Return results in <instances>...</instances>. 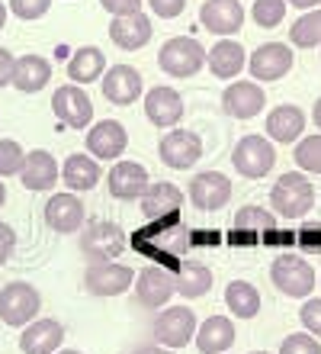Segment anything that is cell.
Listing matches in <instances>:
<instances>
[{"label":"cell","mask_w":321,"mask_h":354,"mask_svg":"<svg viewBox=\"0 0 321 354\" xmlns=\"http://www.w3.org/2000/svg\"><path fill=\"white\" fill-rule=\"evenodd\" d=\"M128 245L135 248L138 254H145L151 261H157V268H171L174 274L184 261V254L193 248V232L180 223V213L177 216H164V219H151L148 225L135 229Z\"/></svg>","instance_id":"6da1fadb"},{"label":"cell","mask_w":321,"mask_h":354,"mask_svg":"<svg viewBox=\"0 0 321 354\" xmlns=\"http://www.w3.org/2000/svg\"><path fill=\"white\" fill-rule=\"evenodd\" d=\"M270 203L283 219H302L315 206V187L312 180L299 171H286L276 177L273 190H270Z\"/></svg>","instance_id":"7a4b0ae2"},{"label":"cell","mask_w":321,"mask_h":354,"mask_svg":"<svg viewBox=\"0 0 321 354\" xmlns=\"http://www.w3.org/2000/svg\"><path fill=\"white\" fill-rule=\"evenodd\" d=\"M157 68L171 77H193L206 68V48L200 39L174 36L157 48Z\"/></svg>","instance_id":"3957f363"},{"label":"cell","mask_w":321,"mask_h":354,"mask_svg":"<svg viewBox=\"0 0 321 354\" xmlns=\"http://www.w3.org/2000/svg\"><path fill=\"white\" fill-rule=\"evenodd\" d=\"M270 280H273V287L283 297H293V299H305L315 290V283H318L312 264L305 261L302 254H293V252L276 258L273 268H270Z\"/></svg>","instance_id":"277c9868"},{"label":"cell","mask_w":321,"mask_h":354,"mask_svg":"<svg viewBox=\"0 0 321 354\" xmlns=\"http://www.w3.org/2000/svg\"><path fill=\"white\" fill-rule=\"evenodd\" d=\"M196 335V313L190 306H164L151 322V338L161 348H186Z\"/></svg>","instance_id":"5b68a950"},{"label":"cell","mask_w":321,"mask_h":354,"mask_svg":"<svg viewBox=\"0 0 321 354\" xmlns=\"http://www.w3.org/2000/svg\"><path fill=\"white\" fill-rule=\"evenodd\" d=\"M39 309H42V297L26 280H13V283L0 290V319H3V326L26 328L39 316Z\"/></svg>","instance_id":"8992f818"},{"label":"cell","mask_w":321,"mask_h":354,"mask_svg":"<svg viewBox=\"0 0 321 354\" xmlns=\"http://www.w3.org/2000/svg\"><path fill=\"white\" fill-rule=\"evenodd\" d=\"M231 165H235V171H238L241 177L260 180V177H266L276 165L273 142L266 139V136H244V139L235 145V151H231Z\"/></svg>","instance_id":"52a82bcc"},{"label":"cell","mask_w":321,"mask_h":354,"mask_svg":"<svg viewBox=\"0 0 321 354\" xmlns=\"http://www.w3.org/2000/svg\"><path fill=\"white\" fill-rule=\"evenodd\" d=\"M81 252L90 261H113L126 252V232L110 219H93L81 229Z\"/></svg>","instance_id":"ba28073f"},{"label":"cell","mask_w":321,"mask_h":354,"mask_svg":"<svg viewBox=\"0 0 321 354\" xmlns=\"http://www.w3.org/2000/svg\"><path fill=\"white\" fill-rule=\"evenodd\" d=\"M135 283V270L116 261H90L84 270V287L93 297H119Z\"/></svg>","instance_id":"9c48e42d"},{"label":"cell","mask_w":321,"mask_h":354,"mask_svg":"<svg viewBox=\"0 0 321 354\" xmlns=\"http://www.w3.org/2000/svg\"><path fill=\"white\" fill-rule=\"evenodd\" d=\"M157 158L164 161L167 168L186 171L202 158V139L190 129H171L157 142Z\"/></svg>","instance_id":"30bf717a"},{"label":"cell","mask_w":321,"mask_h":354,"mask_svg":"<svg viewBox=\"0 0 321 354\" xmlns=\"http://www.w3.org/2000/svg\"><path fill=\"white\" fill-rule=\"evenodd\" d=\"M52 110L68 129H90L93 122V103L81 84H64L52 93Z\"/></svg>","instance_id":"8fae6325"},{"label":"cell","mask_w":321,"mask_h":354,"mask_svg":"<svg viewBox=\"0 0 321 354\" xmlns=\"http://www.w3.org/2000/svg\"><path fill=\"white\" fill-rule=\"evenodd\" d=\"M248 71L254 81H280L293 71V48L283 42H264L251 52Z\"/></svg>","instance_id":"7c38bea8"},{"label":"cell","mask_w":321,"mask_h":354,"mask_svg":"<svg viewBox=\"0 0 321 354\" xmlns=\"http://www.w3.org/2000/svg\"><path fill=\"white\" fill-rule=\"evenodd\" d=\"M231 200V180L222 171H200L190 180V203L202 213H215Z\"/></svg>","instance_id":"4fadbf2b"},{"label":"cell","mask_w":321,"mask_h":354,"mask_svg":"<svg viewBox=\"0 0 321 354\" xmlns=\"http://www.w3.org/2000/svg\"><path fill=\"white\" fill-rule=\"evenodd\" d=\"M266 106V93L257 81H231L222 93V110L235 120H254Z\"/></svg>","instance_id":"5bb4252c"},{"label":"cell","mask_w":321,"mask_h":354,"mask_svg":"<svg viewBox=\"0 0 321 354\" xmlns=\"http://www.w3.org/2000/svg\"><path fill=\"white\" fill-rule=\"evenodd\" d=\"M84 142H87V151L97 161H116L128 145V132L116 120H100L87 129V139Z\"/></svg>","instance_id":"9a60e30c"},{"label":"cell","mask_w":321,"mask_h":354,"mask_svg":"<svg viewBox=\"0 0 321 354\" xmlns=\"http://www.w3.org/2000/svg\"><path fill=\"white\" fill-rule=\"evenodd\" d=\"M46 223L52 232L58 235H74L81 232L87 223V209H84L77 194H55L46 203Z\"/></svg>","instance_id":"2e32d148"},{"label":"cell","mask_w":321,"mask_h":354,"mask_svg":"<svg viewBox=\"0 0 321 354\" xmlns=\"http://www.w3.org/2000/svg\"><path fill=\"white\" fill-rule=\"evenodd\" d=\"M177 293L174 287V274L164 268H145L142 274H135V299L142 303L145 309H164L167 299Z\"/></svg>","instance_id":"e0dca14e"},{"label":"cell","mask_w":321,"mask_h":354,"mask_svg":"<svg viewBox=\"0 0 321 354\" xmlns=\"http://www.w3.org/2000/svg\"><path fill=\"white\" fill-rule=\"evenodd\" d=\"M200 23L212 36H235L244 26V7L241 0H206L200 7Z\"/></svg>","instance_id":"ac0fdd59"},{"label":"cell","mask_w":321,"mask_h":354,"mask_svg":"<svg viewBox=\"0 0 321 354\" xmlns=\"http://www.w3.org/2000/svg\"><path fill=\"white\" fill-rule=\"evenodd\" d=\"M145 116L157 129H174L184 120V97L174 87H151L145 93Z\"/></svg>","instance_id":"d6986e66"},{"label":"cell","mask_w":321,"mask_h":354,"mask_svg":"<svg viewBox=\"0 0 321 354\" xmlns=\"http://www.w3.org/2000/svg\"><path fill=\"white\" fill-rule=\"evenodd\" d=\"M58 177H61V168H58V161L52 151L46 149H36V151H26V161H23V171H19V180L26 190H52L58 184Z\"/></svg>","instance_id":"ffe728a7"},{"label":"cell","mask_w":321,"mask_h":354,"mask_svg":"<svg viewBox=\"0 0 321 354\" xmlns=\"http://www.w3.org/2000/svg\"><path fill=\"white\" fill-rule=\"evenodd\" d=\"M64 342V326L58 319H32L23 335H19V351L23 354H55Z\"/></svg>","instance_id":"44dd1931"},{"label":"cell","mask_w":321,"mask_h":354,"mask_svg":"<svg viewBox=\"0 0 321 354\" xmlns=\"http://www.w3.org/2000/svg\"><path fill=\"white\" fill-rule=\"evenodd\" d=\"M145 84H142V75H138L132 65H113L106 75H103V97L116 106H128L142 97Z\"/></svg>","instance_id":"7402d4cb"},{"label":"cell","mask_w":321,"mask_h":354,"mask_svg":"<svg viewBox=\"0 0 321 354\" xmlns=\"http://www.w3.org/2000/svg\"><path fill=\"white\" fill-rule=\"evenodd\" d=\"M206 65L219 81H235L248 65V52L235 39H219L215 46L206 52Z\"/></svg>","instance_id":"603a6c76"},{"label":"cell","mask_w":321,"mask_h":354,"mask_svg":"<svg viewBox=\"0 0 321 354\" xmlns=\"http://www.w3.org/2000/svg\"><path fill=\"white\" fill-rule=\"evenodd\" d=\"M151 19L145 13H132V17H113L110 23V39L113 46L122 52H138L151 42Z\"/></svg>","instance_id":"cb8c5ba5"},{"label":"cell","mask_w":321,"mask_h":354,"mask_svg":"<svg viewBox=\"0 0 321 354\" xmlns=\"http://www.w3.org/2000/svg\"><path fill=\"white\" fill-rule=\"evenodd\" d=\"M110 194L122 203L128 200H142V194L148 190V171L138 161H116L110 168Z\"/></svg>","instance_id":"d4e9b609"},{"label":"cell","mask_w":321,"mask_h":354,"mask_svg":"<svg viewBox=\"0 0 321 354\" xmlns=\"http://www.w3.org/2000/svg\"><path fill=\"white\" fill-rule=\"evenodd\" d=\"M184 206V194L180 187L167 184V180H157V184H148V190L142 194V213L145 219H164V216H177Z\"/></svg>","instance_id":"484cf974"},{"label":"cell","mask_w":321,"mask_h":354,"mask_svg":"<svg viewBox=\"0 0 321 354\" xmlns=\"http://www.w3.org/2000/svg\"><path fill=\"white\" fill-rule=\"evenodd\" d=\"M100 165H97V158L93 155H84V151H74V155H68L61 165V180L68 184V190H74V194H87V190H93V187L100 184Z\"/></svg>","instance_id":"4316f807"},{"label":"cell","mask_w":321,"mask_h":354,"mask_svg":"<svg viewBox=\"0 0 321 354\" xmlns=\"http://www.w3.org/2000/svg\"><path fill=\"white\" fill-rule=\"evenodd\" d=\"M305 132V113L293 103H280L266 116V136L270 142H295Z\"/></svg>","instance_id":"83f0119b"},{"label":"cell","mask_w":321,"mask_h":354,"mask_svg":"<svg viewBox=\"0 0 321 354\" xmlns=\"http://www.w3.org/2000/svg\"><path fill=\"white\" fill-rule=\"evenodd\" d=\"M52 81V62L42 55H19L13 65V87L23 93H39Z\"/></svg>","instance_id":"f1b7e54d"},{"label":"cell","mask_w":321,"mask_h":354,"mask_svg":"<svg viewBox=\"0 0 321 354\" xmlns=\"http://www.w3.org/2000/svg\"><path fill=\"white\" fill-rule=\"evenodd\" d=\"M106 75V55L97 46H81L68 62V77L71 84H93Z\"/></svg>","instance_id":"f546056e"},{"label":"cell","mask_w":321,"mask_h":354,"mask_svg":"<svg viewBox=\"0 0 321 354\" xmlns=\"http://www.w3.org/2000/svg\"><path fill=\"white\" fill-rule=\"evenodd\" d=\"M235 345V326L225 316H209L196 328V348L202 354H225Z\"/></svg>","instance_id":"4dcf8cb0"},{"label":"cell","mask_w":321,"mask_h":354,"mask_svg":"<svg viewBox=\"0 0 321 354\" xmlns=\"http://www.w3.org/2000/svg\"><path fill=\"white\" fill-rule=\"evenodd\" d=\"M174 287L184 299H200L212 287V270L200 261H180V268L174 270Z\"/></svg>","instance_id":"1f68e13d"},{"label":"cell","mask_w":321,"mask_h":354,"mask_svg":"<svg viewBox=\"0 0 321 354\" xmlns=\"http://www.w3.org/2000/svg\"><path fill=\"white\" fill-rule=\"evenodd\" d=\"M225 306L238 319H254L260 313V293L248 280H231L225 287Z\"/></svg>","instance_id":"d6a6232c"},{"label":"cell","mask_w":321,"mask_h":354,"mask_svg":"<svg viewBox=\"0 0 321 354\" xmlns=\"http://www.w3.org/2000/svg\"><path fill=\"white\" fill-rule=\"evenodd\" d=\"M289 39H293L295 48H318L321 46V7L309 10L293 23L289 29Z\"/></svg>","instance_id":"836d02e7"},{"label":"cell","mask_w":321,"mask_h":354,"mask_svg":"<svg viewBox=\"0 0 321 354\" xmlns=\"http://www.w3.org/2000/svg\"><path fill=\"white\" fill-rule=\"evenodd\" d=\"M235 229L238 232H248V235H257V232H273L276 229V216L264 206H241L235 213Z\"/></svg>","instance_id":"e575fe53"},{"label":"cell","mask_w":321,"mask_h":354,"mask_svg":"<svg viewBox=\"0 0 321 354\" xmlns=\"http://www.w3.org/2000/svg\"><path fill=\"white\" fill-rule=\"evenodd\" d=\"M293 161L309 174H321V136H305L299 139L293 151Z\"/></svg>","instance_id":"d590c367"},{"label":"cell","mask_w":321,"mask_h":354,"mask_svg":"<svg viewBox=\"0 0 321 354\" xmlns=\"http://www.w3.org/2000/svg\"><path fill=\"white\" fill-rule=\"evenodd\" d=\"M251 17L260 29H273L283 23L286 17V0H254V7H251Z\"/></svg>","instance_id":"8d00e7d4"},{"label":"cell","mask_w":321,"mask_h":354,"mask_svg":"<svg viewBox=\"0 0 321 354\" xmlns=\"http://www.w3.org/2000/svg\"><path fill=\"white\" fill-rule=\"evenodd\" d=\"M26 151L17 139H0V177H13L23 171Z\"/></svg>","instance_id":"74e56055"},{"label":"cell","mask_w":321,"mask_h":354,"mask_svg":"<svg viewBox=\"0 0 321 354\" xmlns=\"http://www.w3.org/2000/svg\"><path fill=\"white\" fill-rule=\"evenodd\" d=\"M280 354H321V342L309 332H295V335L283 338Z\"/></svg>","instance_id":"f35d334b"},{"label":"cell","mask_w":321,"mask_h":354,"mask_svg":"<svg viewBox=\"0 0 321 354\" xmlns=\"http://www.w3.org/2000/svg\"><path fill=\"white\" fill-rule=\"evenodd\" d=\"M48 7H52V0H10L13 17H17V19H26V23H32V19H42L48 13Z\"/></svg>","instance_id":"ab89813d"},{"label":"cell","mask_w":321,"mask_h":354,"mask_svg":"<svg viewBox=\"0 0 321 354\" xmlns=\"http://www.w3.org/2000/svg\"><path fill=\"white\" fill-rule=\"evenodd\" d=\"M295 245L309 254H321V223H305L295 235Z\"/></svg>","instance_id":"60d3db41"},{"label":"cell","mask_w":321,"mask_h":354,"mask_svg":"<svg viewBox=\"0 0 321 354\" xmlns=\"http://www.w3.org/2000/svg\"><path fill=\"white\" fill-rule=\"evenodd\" d=\"M302 326H305V332H309V335L321 338V299H305Z\"/></svg>","instance_id":"b9f144b4"},{"label":"cell","mask_w":321,"mask_h":354,"mask_svg":"<svg viewBox=\"0 0 321 354\" xmlns=\"http://www.w3.org/2000/svg\"><path fill=\"white\" fill-rule=\"evenodd\" d=\"M100 7L113 17H132V13H142V0H100Z\"/></svg>","instance_id":"7bdbcfd3"},{"label":"cell","mask_w":321,"mask_h":354,"mask_svg":"<svg viewBox=\"0 0 321 354\" xmlns=\"http://www.w3.org/2000/svg\"><path fill=\"white\" fill-rule=\"evenodd\" d=\"M148 7L155 10L157 17L164 19H177L186 10V0H148Z\"/></svg>","instance_id":"ee69618b"},{"label":"cell","mask_w":321,"mask_h":354,"mask_svg":"<svg viewBox=\"0 0 321 354\" xmlns=\"http://www.w3.org/2000/svg\"><path fill=\"white\" fill-rule=\"evenodd\" d=\"M17 252V232L7 223H0V268L10 261V254Z\"/></svg>","instance_id":"f6af8a7d"},{"label":"cell","mask_w":321,"mask_h":354,"mask_svg":"<svg viewBox=\"0 0 321 354\" xmlns=\"http://www.w3.org/2000/svg\"><path fill=\"white\" fill-rule=\"evenodd\" d=\"M13 65H17V58H13L7 48L0 46V87L13 84Z\"/></svg>","instance_id":"bcb514c9"},{"label":"cell","mask_w":321,"mask_h":354,"mask_svg":"<svg viewBox=\"0 0 321 354\" xmlns=\"http://www.w3.org/2000/svg\"><path fill=\"white\" fill-rule=\"evenodd\" d=\"M132 354H174V351H171V348H161V345H155V342H151V345H138Z\"/></svg>","instance_id":"7dc6e473"},{"label":"cell","mask_w":321,"mask_h":354,"mask_svg":"<svg viewBox=\"0 0 321 354\" xmlns=\"http://www.w3.org/2000/svg\"><path fill=\"white\" fill-rule=\"evenodd\" d=\"M286 3H293V7H299V10H315L321 0H286Z\"/></svg>","instance_id":"c3c4849f"},{"label":"cell","mask_w":321,"mask_h":354,"mask_svg":"<svg viewBox=\"0 0 321 354\" xmlns=\"http://www.w3.org/2000/svg\"><path fill=\"white\" fill-rule=\"evenodd\" d=\"M312 120H315V126L321 129V97L315 100V110H312Z\"/></svg>","instance_id":"681fc988"},{"label":"cell","mask_w":321,"mask_h":354,"mask_svg":"<svg viewBox=\"0 0 321 354\" xmlns=\"http://www.w3.org/2000/svg\"><path fill=\"white\" fill-rule=\"evenodd\" d=\"M7 26V7H3V3H0V29Z\"/></svg>","instance_id":"f907efd6"},{"label":"cell","mask_w":321,"mask_h":354,"mask_svg":"<svg viewBox=\"0 0 321 354\" xmlns=\"http://www.w3.org/2000/svg\"><path fill=\"white\" fill-rule=\"evenodd\" d=\"M7 203V187H3V180H0V206Z\"/></svg>","instance_id":"816d5d0a"},{"label":"cell","mask_w":321,"mask_h":354,"mask_svg":"<svg viewBox=\"0 0 321 354\" xmlns=\"http://www.w3.org/2000/svg\"><path fill=\"white\" fill-rule=\"evenodd\" d=\"M55 354H81V351H74V348H58Z\"/></svg>","instance_id":"f5cc1de1"},{"label":"cell","mask_w":321,"mask_h":354,"mask_svg":"<svg viewBox=\"0 0 321 354\" xmlns=\"http://www.w3.org/2000/svg\"><path fill=\"white\" fill-rule=\"evenodd\" d=\"M251 354H266V351H251Z\"/></svg>","instance_id":"db71d44e"}]
</instances>
